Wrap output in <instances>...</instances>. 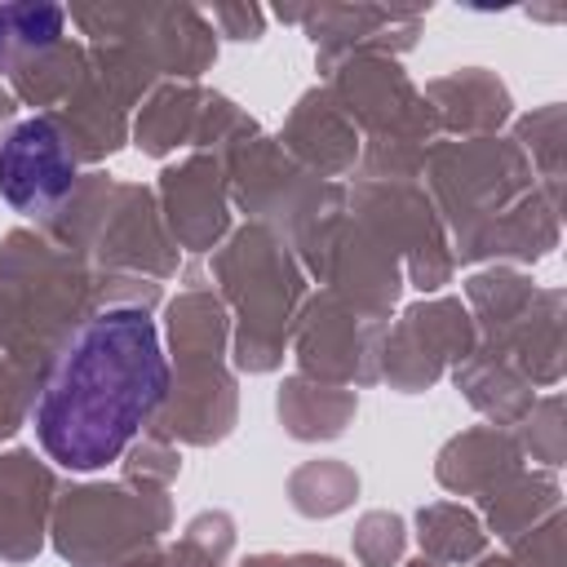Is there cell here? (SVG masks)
Listing matches in <instances>:
<instances>
[{"label": "cell", "instance_id": "cell-1", "mask_svg": "<svg viewBox=\"0 0 567 567\" xmlns=\"http://www.w3.org/2000/svg\"><path fill=\"white\" fill-rule=\"evenodd\" d=\"M164 394L168 359L151 315L102 310L62 346L31 412L35 439L66 470H102L120 461Z\"/></svg>", "mask_w": 567, "mask_h": 567}, {"label": "cell", "instance_id": "cell-2", "mask_svg": "<svg viewBox=\"0 0 567 567\" xmlns=\"http://www.w3.org/2000/svg\"><path fill=\"white\" fill-rule=\"evenodd\" d=\"M75 182V159L49 120L18 124L0 146V195L18 213L53 208Z\"/></svg>", "mask_w": 567, "mask_h": 567}, {"label": "cell", "instance_id": "cell-3", "mask_svg": "<svg viewBox=\"0 0 567 567\" xmlns=\"http://www.w3.org/2000/svg\"><path fill=\"white\" fill-rule=\"evenodd\" d=\"M62 31L58 4H0V58L13 49H49Z\"/></svg>", "mask_w": 567, "mask_h": 567}]
</instances>
